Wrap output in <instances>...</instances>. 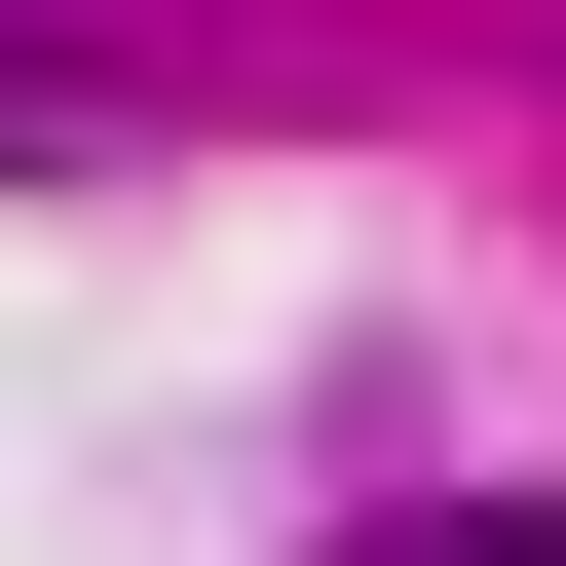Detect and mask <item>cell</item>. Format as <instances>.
<instances>
[{"label": "cell", "instance_id": "7a4b0ae2", "mask_svg": "<svg viewBox=\"0 0 566 566\" xmlns=\"http://www.w3.org/2000/svg\"><path fill=\"white\" fill-rule=\"evenodd\" d=\"M0 151H114V114H76V76H0Z\"/></svg>", "mask_w": 566, "mask_h": 566}, {"label": "cell", "instance_id": "6da1fadb", "mask_svg": "<svg viewBox=\"0 0 566 566\" xmlns=\"http://www.w3.org/2000/svg\"><path fill=\"white\" fill-rule=\"evenodd\" d=\"M340 566H566V491H416V528H340Z\"/></svg>", "mask_w": 566, "mask_h": 566}]
</instances>
